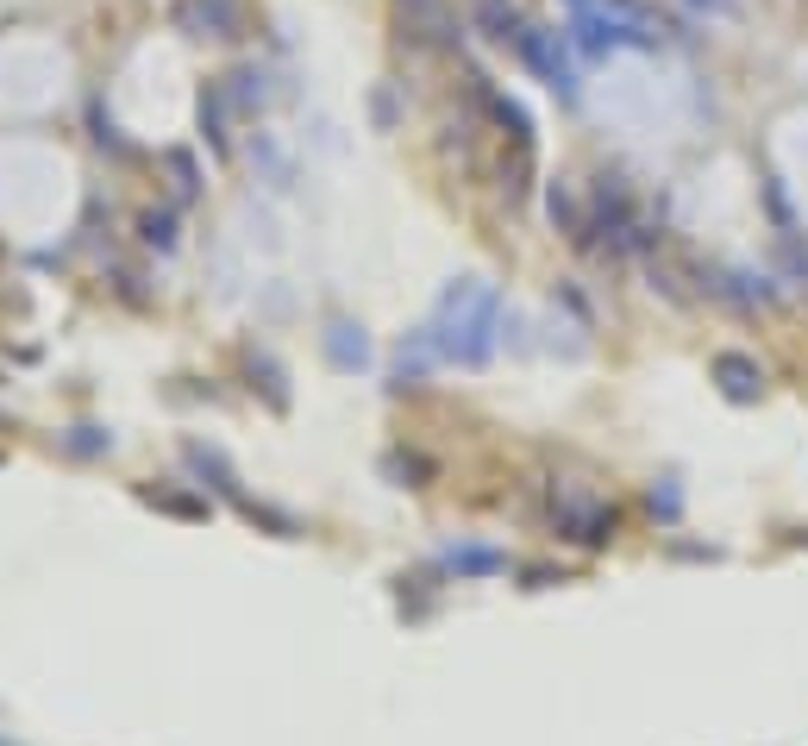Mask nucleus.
Masks as SVG:
<instances>
[{
    "label": "nucleus",
    "mask_w": 808,
    "mask_h": 746,
    "mask_svg": "<svg viewBox=\"0 0 808 746\" xmlns=\"http://www.w3.org/2000/svg\"><path fill=\"white\" fill-rule=\"evenodd\" d=\"M326 358L339 364V370H364V364H370V339H364V326L332 320V326H326Z\"/></svg>",
    "instance_id": "6e6552de"
},
{
    "label": "nucleus",
    "mask_w": 808,
    "mask_h": 746,
    "mask_svg": "<svg viewBox=\"0 0 808 746\" xmlns=\"http://www.w3.org/2000/svg\"><path fill=\"white\" fill-rule=\"evenodd\" d=\"M145 239L170 251V245H176V226H170V214H145Z\"/></svg>",
    "instance_id": "f8f14e48"
},
{
    "label": "nucleus",
    "mask_w": 808,
    "mask_h": 746,
    "mask_svg": "<svg viewBox=\"0 0 808 746\" xmlns=\"http://www.w3.org/2000/svg\"><path fill=\"white\" fill-rule=\"evenodd\" d=\"M63 446H69V452H76V458H94V452H107V439H101V433H94V427H76V433H69V439H63Z\"/></svg>",
    "instance_id": "9b49d317"
},
{
    "label": "nucleus",
    "mask_w": 808,
    "mask_h": 746,
    "mask_svg": "<svg viewBox=\"0 0 808 746\" xmlns=\"http://www.w3.org/2000/svg\"><path fill=\"white\" fill-rule=\"evenodd\" d=\"M445 565L458 571V577H489V571H502V552H483V546H464V552H445Z\"/></svg>",
    "instance_id": "9d476101"
},
{
    "label": "nucleus",
    "mask_w": 808,
    "mask_h": 746,
    "mask_svg": "<svg viewBox=\"0 0 808 746\" xmlns=\"http://www.w3.org/2000/svg\"><path fill=\"white\" fill-rule=\"evenodd\" d=\"M564 527H570V540L602 546L608 533H614V515H608V508H589V502H577V508H564Z\"/></svg>",
    "instance_id": "1a4fd4ad"
},
{
    "label": "nucleus",
    "mask_w": 808,
    "mask_h": 746,
    "mask_svg": "<svg viewBox=\"0 0 808 746\" xmlns=\"http://www.w3.org/2000/svg\"><path fill=\"white\" fill-rule=\"evenodd\" d=\"M495 326H502V301H495V289H483L477 276H464L458 289H445L433 326H426V339H433L439 364H489Z\"/></svg>",
    "instance_id": "f257e3e1"
},
{
    "label": "nucleus",
    "mask_w": 808,
    "mask_h": 746,
    "mask_svg": "<svg viewBox=\"0 0 808 746\" xmlns=\"http://www.w3.org/2000/svg\"><path fill=\"white\" fill-rule=\"evenodd\" d=\"M514 51H520V63H527L545 88H558V95H577V69H570V57H564L558 32H539V26H527Z\"/></svg>",
    "instance_id": "f03ea898"
},
{
    "label": "nucleus",
    "mask_w": 808,
    "mask_h": 746,
    "mask_svg": "<svg viewBox=\"0 0 808 746\" xmlns=\"http://www.w3.org/2000/svg\"><path fill=\"white\" fill-rule=\"evenodd\" d=\"M715 383H721L727 402H758V395H765V370H758L752 358H740V352H721L715 358Z\"/></svg>",
    "instance_id": "423d86ee"
},
{
    "label": "nucleus",
    "mask_w": 808,
    "mask_h": 746,
    "mask_svg": "<svg viewBox=\"0 0 808 746\" xmlns=\"http://www.w3.org/2000/svg\"><path fill=\"white\" fill-rule=\"evenodd\" d=\"M395 19L401 32L420 38V44H458V7L451 0H395Z\"/></svg>",
    "instance_id": "7ed1b4c3"
},
{
    "label": "nucleus",
    "mask_w": 808,
    "mask_h": 746,
    "mask_svg": "<svg viewBox=\"0 0 808 746\" xmlns=\"http://www.w3.org/2000/svg\"><path fill=\"white\" fill-rule=\"evenodd\" d=\"M176 26L188 38H232L239 32V7H232V0H182Z\"/></svg>",
    "instance_id": "20e7f679"
},
{
    "label": "nucleus",
    "mask_w": 808,
    "mask_h": 746,
    "mask_svg": "<svg viewBox=\"0 0 808 746\" xmlns=\"http://www.w3.org/2000/svg\"><path fill=\"white\" fill-rule=\"evenodd\" d=\"M564 7H570V13H583V7H596V0H564Z\"/></svg>",
    "instance_id": "2eb2a0df"
},
{
    "label": "nucleus",
    "mask_w": 808,
    "mask_h": 746,
    "mask_svg": "<svg viewBox=\"0 0 808 746\" xmlns=\"http://www.w3.org/2000/svg\"><path fill=\"white\" fill-rule=\"evenodd\" d=\"M232 113H239L232 76H226V82H207V95H201V132H207V145H213V151H226V145H232Z\"/></svg>",
    "instance_id": "39448f33"
},
{
    "label": "nucleus",
    "mask_w": 808,
    "mask_h": 746,
    "mask_svg": "<svg viewBox=\"0 0 808 746\" xmlns=\"http://www.w3.org/2000/svg\"><path fill=\"white\" fill-rule=\"evenodd\" d=\"M470 19H477V32L495 38V44H520V32H527V19L514 13V0H470Z\"/></svg>",
    "instance_id": "0eeeda50"
},
{
    "label": "nucleus",
    "mask_w": 808,
    "mask_h": 746,
    "mask_svg": "<svg viewBox=\"0 0 808 746\" xmlns=\"http://www.w3.org/2000/svg\"><path fill=\"white\" fill-rule=\"evenodd\" d=\"M151 502L170 508V515H207V502H188V496H157V489H151Z\"/></svg>",
    "instance_id": "4468645a"
},
{
    "label": "nucleus",
    "mask_w": 808,
    "mask_h": 746,
    "mask_svg": "<svg viewBox=\"0 0 808 746\" xmlns=\"http://www.w3.org/2000/svg\"><path fill=\"white\" fill-rule=\"evenodd\" d=\"M170 176H176V195H182V201H188V195H195V163H188L182 151L170 157Z\"/></svg>",
    "instance_id": "ddd939ff"
}]
</instances>
